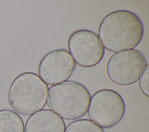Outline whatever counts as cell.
<instances>
[{"label":"cell","mask_w":149,"mask_h":132,"mask_svg":"<svg viewBox=\"0 0 149 132\" xmlns=\"http://www.w3.org/2000/svg\"><path fill=\"white\" fill-rule=\"evenodd\" d=\"M66 126L63 119L52 110L42 109L28 117L24 132H65Z\"/></svg>","instance_id":"obj_8"},{"label":"cell","mask_w":149,"mask_h":132,"mask_svg":"<svg viewBox=\"0 0 149 132\" xmlns=\"http://www.w3.org/2000/svg\"><path fill=\"white\" fill-rule=\"evenodd\" d=\"M148 80H149V65L147 64L145 69L142 72L139 79V85L141 92L147 98L149 97L148 89Z\"/></svg>","instance_id":"obj_11"},{"label":"cell","mask_w":149,"mask_h":132,"mask_svg":"<svg viewBox=\"0 0 149 132\" xmlns=\"http://www.w3.org/2000/svg\"><path fill=\"white\" fill-rule=\"evenodd\" d=\"M48 86L38 74L24 72L17 76L9 88L8 100L16 112L31 115L42 109L47 102Z\"/></svg>","instance_id":"obj_2"},{"label":"cell","mask_w":149,"mask_h":132,"mask_svg":"<svg viewBox=\"0 0 149 132\" xmlns=\"http://www.w3.org/2000/svg\"><path fill=\"white\" fill-rule=\"evenodd\" d=\"M68 47L76 64L85 68L98 65L105 53V48L98 35L86 29L73 32L69 38Z\"/></svg>","instance_id":"obj_6"},{"label":"cell","mask_w":149,"mask_h":132,"mask_svg":"<svg viewBox=\"0 0 149 132\" xmlns=\"http://www.w3.org/2000/svg\"><path fill=\"white\" fill-rule=\"evenodd\" d=\"M144 55L139 50L128 49L115 52L109 58L106 72L109 80L121 86L137 82L147 65Z\"/></svg>","instance_id":"obj_5"},{"label":"cell","mask_w":149,"mask_h":132,"mask_svg":"<svg viewBox=\"0 0 149 132\" xmlns=\"http://www.w3.org/2000/svg\"><path fill=\"white\" fill-rule=\"evenodd\" d=\"M91 95L87 88L74 81H66L48 88L47 105L66 120H75L87 112Z\"/></svg>","instance_id":"obj_3"},{"label":"cell","mask_w":149,"mask_h":132,"mask_svg":"<svg viewBox=\"0 0 149 132\" xmlns=\"http://www.w3.org/2000/svg\"><path fill=\"white\" fill-rule=\"evenodd\" d=\"M98 33L104 48L117 52L136 48L143 37L144 26L134 13L127 10H118L102 19Z\"/></svg>","instance_id":"obj_1"},{"label":"cell","mask_w":149,"mask_h":132,"mask_svg":"<svg viewBox=\"0 0 149 132\" xmlns=\"http://www.w3.org/2000/svg\"><path fill=\"white\" fill-rule=\"evenodd\" d=\"M0 132H24L22 117L12 110H0Z\"/></svg>","instance_id":"obj_9"},{"label":"cell","mask_w":149,"mask_h":132,"mask_svg":"<svg viewBox=\"0 0 149 132\" xmlns=\"http://www.w3.org/2000/svg\"><path fill=\"white\" fill-rule=\"evenodd\" d=\"M65 132H105L104 129L90 119H77L68 124Z\"/></svg>","instance_id":"obj_10"},{"label":"cell","mask_w":149,"mask_h":132,"mask_svg":"<svg viewBox=\"0 0 149 132\" xmlns=\"http://www.w3.org/2000/svg\"><path fill=\"white\" fill-rule=\"evenodd\" d=\"M126 110L122 96L111 89H102L91 97L88 109L90 120L102 129H109L122 119Z\"/></svg>","instance_id":"obj_4"},{"label":"cell","mask_w":149,"mask_h":132,"mask_svg":"<svg viewBox=\"0 0 149 132\" xmlns=\"http://www.w3.org/2000/svg\"><path fill=\"white\" fill-rule=\"evenodd\" d=\"M76 68V63L68 51L58 49L47 53L38 67L39 77L47 85H54L67 81Z\"/></svg>","instance_id":"obj_7"}]
</instances>
